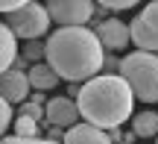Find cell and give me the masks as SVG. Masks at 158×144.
Here are the masks:
<instances>
[{"label": "cell", "instance_id": "1", "mask_svg": "<svg viewBox=\"0 0 158 144\" xmlns=\"http://www.w3.org/2000/svg\"><path fill=\"white\" fill-rule=\"evenodd\" d=\"M44 59L59 80L88 82L102 71V44L85 27H59L44 44Z\"/></svg>", "mask_w": 158, "mask_h": 144}, {"label": "cell", "instance_id": "2", "mask_svg": "<svg viewBox=\"0 0 158 144\" xmlns=\"http://www.w3.org/2000/svg\"><path fill=\"white\" fill-rule=\"evenodd\" d=\"M79 118L100 129H117L126 118L132 115V91L117 74H102L88 80L76 94Z\"/></svg>", "mask_w": 158, "mask_h": 144}, {"label": "cell", "instance_id": "3", "mask_svg": "<svg viewBox=\"0 0 158 144\" xmlns=\"http://www.w3.org/2000/svg\"><path fill=\"white\" fill-rule=\"evenodd\" d=\"M120 76L129 85L132 97L143 103H158V56L155 53H129L120 59Z\"/></svg>", "mask_w": 158, "mask_h": 144}, {"label": "cell", "instance_id": "4", "mask_svg": "<svg viewBox=\"0 0 158 144\" xmlns=\"http://www.w3.org/2000/svg\"><path fill=\"white\" fill-rule=\"evenodd\" d=\"M3 24L9 27V33L15 35V38H23V41H35L38 35L47 33V24H50V18H47V9L41 3H23L21 9L15 12H6Z\"/></svg>", "mask_w": 158, "mask_h": 144}, {"label": "cell", "instance_id": "5", "mask_svg": "<svg viewBox=\"0 0 158 144\" xmlns=\"http://www.w3.org/2000/svg\"><path fill=\"white\" fill-rule=\"evenodd\" d=\"M129 38L138 44V50L158 56V0L147 3L129 24Z\"/></svg>", "mask_w": 158, "mask_h": 144}, {"label": "cell", "instance_id": "6", "mask_svg": "<svg viewBox=\"0 0 158 144\" xmlns=\"http://www.w3.org/2000/svg\"><path fill=\"white\" fill-rule=\"evenodd\" d=\"M47 18L56 21L59 27H82L94 15V3L91 0H44Z\"/></svg>", "mask_w": 158, "mask_h": 144}, {"label": "cell", "instance_id": "7", "mask_svg": "<svg viewBox=\"0 0 158 144\" xmlns=\"http://www.w3.org/2000/svg\"><path fill=\"white\" fill-rule=\"evenodd\" d=\"M97 38H100V44L106 47V50H126V44H129V24L117 21V18H108V21H102L100 27H97Z\"/></svg>", "mask_w": 158, "mask_h": 144}, {"label": "cell", "instance_id": "8", "mask_svg": "<svg viewBox=\"0 0 158 144\" xmlns=\"http://www.w3.org/2000/svg\"><path fill=\"white\" fill-rule=\"evenodd\" d=\"M0 97L6 103H23V97H29V82H27V74L21 71H6L0 74Z\"/></svg>", "mask_w": 158, "mask_h": 144}, {"label": "cell", "instance_id": "9", "mask_svg": "<svg viewBox=\"0 0 158 144\" xmlns=\"http://www.w3.org/2000/svg\"><path fill=\"white\" fill-rule=\"evenodd\" d=\"M44 118L53 127H73L79 121V109H76L73 100H68V97H53L44 109Z\"/></svg>", "mask_w": 158, "mask_h": 144}, {"label": "cell", "instance_id": "10", "mask_svg": "<svg viewBox=\"0 0 158 144\" xmlns=\"http://www.w3.org/2000/svg\"><path fill=\"white\" fill-rule=\"evenodd\" d=\"M62 144H111V138L94 124H73V127H68Z\"/></svg>", "mask_w": 158, "mask_h": 144}, {"label": "cell", "instance_id": "11", "mask_svg": "<svg viewBox=\"0 0 158 144\" xmlns=\"http://www.w3.org/2000/svg\"><path fill=\"white\" fill-rule=\"evenodd\" d=\"M27 82H29V88H35V91H50V88L59 85V74L47 62H35L32 68H29V74H27Z\"/></svg>", "mask_w": 158, "mask_h": 144}, {"label": "cell", "instance_id": "12", "mask_svg": "<svg viewBox=\"0 0 158 144\" xmlns=\"http://www.w3.org/2000/svg\"><path fill=\"white\" fill-rule=\"evenodd\" d=\"M18 59V47H15V35L9 33L6 24H0V74L12 68V62Z\"/></svg>", "mask_w": 158, "mask_h": 144}, {"label": "cell", "instance_id": "13", "mask_svg": "<svg viewBox=\"0 0 158 144\" xmlns=\"http://www.w3.org/2000/svg\"><path fill=\"white\" fill-rule=\"evenodd\" d=\"M132 133H135L138 138H152V135L158 133V115L155 112H141V115H135Z\"/></svg>", "mask_w": 158, "mask_h": 144}, {"label": "cell", "instance_id": "14", "mask_svg": "<svg viewBox=\"0 0 158 144\" xmlns=\"http://www.w3.org/2000/svg\"><path fill=\"white\" fill-rule=\"evenodd\" d=\"M15 135H21V138H35V135H38V121L21 115L15 121Z\"/></svg>", "mask_w": 158, "mask_h": 144}, {"label": "cell", "instance_id": "15", "mask_svg": "<svg viewBox=\"0 0 158 144\" xmlns=\"http://www.w3.org/2000/svg\"><path fill=\"white\" fill-rule=\"evenodd\" d=\"M0 144H56V141H50V138H21V135H3L0 138Z\"/></svg>", "mask_w": 158, "mask_h": 144}, {"label": "cell", "instance_id": "16", "mask_svg": "<svg viewBox=\"0 0 158 144\" xmlns=\"http://www.w3.org/2000/svg\"><path fill=\"white\" fill-rule=\"evenodd\" d=\"M97 3H100L102 9H111V12H123V9H132L135 3H141V0H97Z\"/></svg>", "mask_w": 158, "mask_h": 144}, {"label": "cell", "instance_id": "17", "mask_svg": "<svg viewBox=\"0 0 158 144\" xmlns=\"http://www.w3.org/2000/svg\"><path fill=\"white\" fill-rule=\"evenodd\" d=\"M41 56H44V47L38 44V41H27V47H23V59H29V62H41Z\"/></svg>", "mask_w": 158, "mask_h": 144}, {"label": "cell", "instance_id": "18", "mask_svg": "<svg viewBox=\"0 0 158 144\" xmlns=\"http://www.w3.org/2000/svg\"><path fill=\"white\" fill-rule=\"evenodd\" d=\"M9 121H12V106L6 103L3 97H0V138H3L6 127H9Z\"/></svg>", "mask_w": 158, "mask_h": 144}, {"label": "cell", "instance_id": "19", "mask_svg": "<svg viewBox=\"0 0 158 144\" xmlns=\"http://www.w3.org/2000/svg\"><path fill=\"white\" fill-rule=\"evenodd\" d=\"M21 115H27V118H32V121H41V118H44V109H41L38 103H23V109H21Z\"/></svg>", "mask_w": 158, "mask_h": 144}, {"label": "cell", "instance_id": "20", "mask_svg": "<svg viewBox=\"0 0 158 144\" xmlns=\"http://www.w3.org/2000/svg\"><path fill=\"white\" fill-rule=\"evenodd\" d=\"M23 3H29V0H0V12H15V9H21Z\"/></svg>", "mask_w": 158, "mask_h": 144}, {"label": "cell", "instance_id": "21", "mask_svg": "<svg viewBox=\"0 0 158 144\" xmlns=\"http://www.w3.org/2000/svg\"><path fill=\"white\" fill-rule=\"evenodd\" d=\"M47 138H50V141H56V144H59V141H62V138H64V133H62V127H53V129H50V133H47Z\"/></svg>", "mask_w": 158, "mask_h": 144}]
</instances>
